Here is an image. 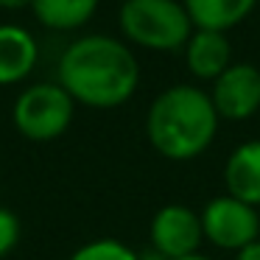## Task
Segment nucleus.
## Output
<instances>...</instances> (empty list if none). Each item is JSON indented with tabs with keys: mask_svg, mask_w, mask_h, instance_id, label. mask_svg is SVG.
<instances>
[{
	"mask_svg": "<svg viewBox=\"0 0 260 260\" xmlns=\"http://www.w3.org/2000/svg\"><path fill=\"white\" fill-rule=\"evenodd\" d=\"M140 68L120 40L90 34L76 40L59 59V84L73 101L95 109L126 104L137 90Z\"/></svg>",
	"mask_w": 260,
	"mask_h": 260,
	"instance_id": "obj_1",
	"label": "nucleus"
},
{
	"mask_svg": "<svg viewBox=\"0 0 260 260\" xmlns=\"http://www.w3.org/2000/svg\"><path fill=\"white\" fill-rule=\"evenodd\" d=\"M218 120L210 92L190 84H176L151 101L146 115V135L165 159L185 162L210 148L218 132Z\"/></svg>",
	"mask_w": 260,
	"mask_h": 260,
	"instance_id": "obj_2",
	"label": "nucleus"
},
{
	"mask_svg": "<svg viewBox=\"0 0 260 260\" xmlns=\"http://www.w3.org/2000/svg\"><path fill=\"white\" fill-rule=\"evenodd\" d=\"M120 28L148 51H179L193 34L190 14L179 0H126L120 6Z\"/></svg>",
	"mask_w": 260,
	"mask_h": 260,
	"instance_id": "obj_3",
	"label": "nucleus"
},
{
	"mask_svg": "<svg viewBox=\"0 0 260 260\" xmlns=\"http://www.w3.org/2000/svg\"><path fill=\"white\" fill-rule=\"evenodd\" d=\"M76 101L62 84H31L14 101V126L23 137L34 143H48L64 135L73 120Z\"/></svg>",
	"mask_w": 260,
	"mask_h": 260,
	"instance_id": "obj_4",
	"label": "nucleus"
},
{
	"mask_svg": "<svg viewBox=\"0 0 260 260\" xmlns=\"http://www.w3.org/2000/svg\"><path fill=\"white\" fill-rule=\"evenodd\" d=\"M202 232L204 241L218 249L238 252L246 243L260 238V213L252 204H243L232 199L230 193L215 196L202 210Z\"/></svg>",
	"mask_w": 260,
	"mask_h": 260,
	"instance_id": "obj_5",
	"label": "nucleus"
},
{
	"mask_svg": "<svg viewBox=\"0 0 260 260\" xmlns=\"http://www.w3.org/2000/svg\"><path fill=\"white\" fill-rule=\"evenodd\" d=\"M151 249L165 260H182L199 254L204 241L202 215H196L185 204H165L151 218Z\"/></svg>",
	"mask_w": 260,
	"mask_h": 260,
	"instance_id": "obj_6",
	"label": "nucleus"
},
{
	"mask_svg": "<svg viewBox=\"0 0 260 260\" xmlns=\"http://www.w3.org/2000/svg\"><path fill=\"white\" fill-rule=\"evenodd\" d=\"M213 107L221 120H246L260 109V70L246 62H232L213 81Z\"/></svg>",
	"mask_w": 260,
	"mask_h": 260,
	"instance_id": "obj_7",
	"label": "nucleus"
},
{
	"mask_svg": "<svg viewBox=\"0 0 260 260\" xmlns=\"http://www.w3.org/2000/svg\"><path fill=\"white\" fill-rule=\"evenodd\" d=\"M185 62L196 79L215 81L232 64V45L224 31L196 28L185 45Z\"/></svg>",
	"mask_w": 260,
	"mask_h": 260,
	"instance_id": "obj_8",
	"label": "nucleus"
},
{
	"mask_svg": "<svg viewBox=\"0 0 260 260\" xmlns=\"http://www.w3.org/2000/svg\"><path fill=\"white\" fill-rule=\"evenodd\" d=\"M224 185L232 199L260 207V140H246L224 165Z\"/></svg>",
	"mask_w": 260,
	"mask_h": 260,
	"instance_id": "obj_9",
	"label": "nucleus"
},
{
	"mask_svg": "<svg viewBox=\"0 0 260 260\" xmlns=\"http://www.w3.org/2000/svg\"><path fill=\"white\" fill-rule=\"evenodd\" d=\"M37 64V42L20 25H0V84L25 79Z\"/></svg>",
	"mask_w": 260,
	"mask_h": 260,
	"instance_id": "obj_10",
	"label": "nucleus"
},
{
	"mask_svg": "<svg viewBox=\"0 0 260 260\" xmlns=\"http://www.w3.org/2000/svg\"><path fill=\"white\" fill-rule=\"evenodd\" d=\"M190 14L193 28L204 31H230L241 25L257 6V0H182Z\"/></svg>",
	"mask_w": 260,
	"mask_h": 260,
	"instance_id": "obj_11",
	"label": "nucleus"
},
{
	"mask_svg": "<svg viewBox=\"0 0 260 260\" xmlns=\"http://www.w3.org/2000/svg\"><path fill=\"white\" fill-rule=\"evenodd\" d=\"M31 9L42 25L68 31L84 25L95 14L98 0H31Z\"/></svg>",
	"mask_w": 260,
	"mask_h": 260,
	"instance_id": "obj_12",
	"label": "nucleus"
},
{
	"mask_svg": "<svg viewBox=\"0 0 260 260\" xmlns=\"http://www.w3.org/2000/svg\"><path fill=\"white\" fill-rule=\"evenodd\" d=\"M70 260H140V254L115 238H101V241H90L79 246L70 254Z\"/></svg>",
	"mask_w": 260,
	"mask_h": 260,
	"instance_id": "obj_13",
	"label": "nucleus"
},
{
	"mask_svg": "<svg viewBox=\"0 0 260 260\" xmlns=\"http://www.w3.org/2000/svg\"><path fill=\"white\" fill-rule=\"evenodd\" d=\"M20 241V218L12 210L0 207V257H6Z\"/></svg>",
	"mask_w": 260,
	"mask_h": 260,
	"instance_id": "obj_14",
	"label": "nucleus"
},
{
	"mask_svg": "<svg viewBox=\"0 0 260 260\" xmlns=\"http://www.w3.org/2000/svg\"><path fill=\"white\" fill-rule=\"evenodd\" d=\"M235 260H260V238L235 252Z\"/></svg>",
	"mask_w": 260,
	"mask_h": 260,
	"instance_id": "obj_15",
	"label": "nucleus"
},
{
	"mask_svg": "<svg viewBox=\"0 0 260 260\" xmlns=\"http://www.w3.org/2000/svg\"><path fill=\"white\" fill-rule=\"evenodd\" d=\"M31 0H0V6L3 9H20V6H28Z\"/></svg>",
	"mask_w": 260,
	"mask_h": 260,
	"instance_id": "obj_16",
	"label": "nucleus"
},
{
	"mask_svg": "<svg viewBox=\"0 0 260 260\" xmlns=\"http://www.w3.org/2000/svg\"><path fill=\"white\" fill-rule=\"evenodd\" d=\"M182 260H210V257H204V254H190V257H182Z\"/></svg>",
	"mask_w": 260,
	"mask_h": 260,
	"instance_id": "obj_17",
	"label": "nucleus"
}]
</instances>
